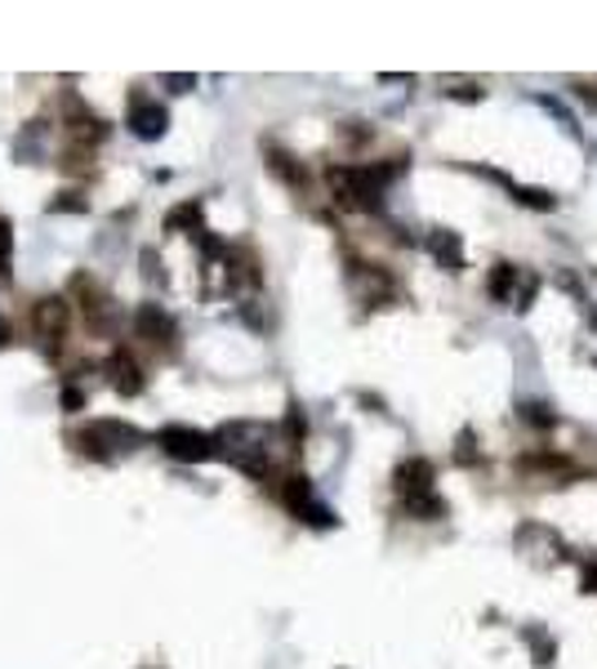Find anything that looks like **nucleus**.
<instances>
[{"instance_id":"16","label":"nucleus","mask_w":597,"mask_h":669,"mask_svg":"<svg viewBox=\"0 0 597 669\" xmlns=\"http://www.w3.org/2000/svg\"><path fill=\"white\" fill-rule=\"evenodd\" d=\"M10 251H14V233H10V223L0 219V264L10 259Z\"/></svg>"},{"instance_id":"12","label":"nucleus","mask_w":597,"mask_h":669,"mask_svg":"<svg viewBox=\"0 0 597 669\" xmlns=\"http://www.w3.org/2000/svg\"><path fill=\"white\" fill-rule=\"evenodd\" d=\"M139 330L148 334L152 344H157V334H161V344H170V340H174V321H170L157 304H143V308H139Z\"/></svg>"},{"instance_id":"9","label":"nucleus","mask_w":597,"mask_h":669,"mask_svg":"<svg viewBox=\"0 0 597 669\" xmlns=\"http://www.w3.org/2000/svg\"><path fill=\"white\" fill-rule=\"evenodd\" d=\"M107 380H111V389L121 393V397H139V393H143V375H139V367H135L126 353L107 358Z\"/></svg>"},{"instance_id":"15","label":"nucleus","mask_w":597,"mask_h":669,"mask_svg":"<svg viewBox=\"0 0 597 669\" xmlns=\"http://www.w3.org/2000/svg\"><path fill=\"white\" fill-rule=\"evenodd\" d=\"M522 420H531L535 428H553L557 424V415H548L544 406H522Z\"/></svg>"},{"instance_id":"19","label":"nucleus","mask_w":597,"mask_h":669,"mask_svg":"<svg viewBox=\"0 0 597 669\" xmlns=\"http://www.w3.org/2000/svg\"><path fill=\"white\" fill-rule=\"evenodd\" d=\"M286 428H290V437H303V415H299V406H290V420H286Z\"/></svg>"},{"instance_id":"18","label":"nucleus","mask_w":597,"mask_h":669,"mask_svg":"<svg viewBox=\"0 0 597 669\" xmlns=\"http://www.w3.org/2000/svg\"><path fill=\"white\" fill-rule=\"evenodd\" d=\"M166 85H170L174 94H183V89H192V85H196V76H166Z\"/></svg>"},{"instance_id":"14","label":"nucleus","mask_w":597,"mask_h":669,"mask_svg":"<svg viewBox=\"0 0 597 669\" xmlns=\"http://www.w3.org/2000/svg\"><path fill=\"white\" fill-rule=\"evenodd\" d=\"M513 197H518L522 205H535V210H553V197H548L544 188H513Z\"/></svg>"},{"instance_id":"20","label":"nucleus","mask_w":597,"mask_h":669,"mask_svg":"<svg viewBox=\"0 0 597 669\" xmlns=\"http://www.w3.org/2000/svg\"><path fill=\"white\" fill-rule=\"evenodd\" d=\"M579 98H584L588 107H597V85H579Z\"/></svg>"},{"instance_id":"3","label":"nucleus","mask_w":597,"mask_h":669,"mask_svg":"<svg viewBox=\"0 0 597 669\" xmlns=\"http://www.w3.org/2000/svg\"><path fill=\"white\" fill-rule=\"evenodd\" d=\"M397 496H402L406 513H415V518H424V522L446 518V500H441L437 487H433V465H428V460H406V465L397 469Z\"/></svg>"},{"instance_id":"6","label":"nucleus","mask_w":597,"mask_h":669,"mask_svg":"<svg viewBox=\"0 0 597 669\" xmlns=\"http://www.w3.org/2000/svg\"><path fill=\"white\" fill-rule=\"evenodd\" d=\"M535 290H540L535 273H522L513 264H495V273H491V299H500L509 308H531Z\"/></svg>"},{"instance_id":"5","label":"nucleus","mask_w":597,"mask_h":669,"mask_svg":"<svg viewBox=\"0 0 597 669\" xmlns=\"http://www.w3.org/2000/svg\"><path fill=\"white\" fill-rule=\"evenodd\" d=\"M157 446H161L170 460H183V465H201V460H210V456L218 452L210 433H196V428H188V424L161 428V433H157Z\"/></svg>"},{"instance_id":"22","label":"nucleus","mask_w":597,"mask_h":669,"mask_svg":"<svg viewBox=\"0 0 597 669\" xmlns=\"http://www.w3.org/2000/svg\"><path fill=\"white\" fill-rule=\"evenodd\" d=\"M0 340H6V321H0Z\"/></svg>"},{"instance_id":"1","label":"nucleus","mask_w":597,"mask_h":669,"mask_svg":"<svg viewBox=\"0 0 597 669\" xmlns=\"http://www.w3.org/2000/svg\"><path fill=\"white\" fill-rule=\"evenodd\" d=\"M268 437L273 428L268 424H255V420H232L214 433V446L236 465V469H246V474H264L268 469Z\"/></svg>"},{"instance_id":"4","label":"nucleus","mask_w":597,"mask_h":669,"mask_svg":"<svg viewBox=\"0 0 597 669\" xmlns=\"http://www.w3.org/2000/svg\"><path fill=\"white\" fill-rule=\"evenodd\" d=\"M76 442H81V452H89L98 460H121L143 442V433L135 424H121V420H94Z\"/></svg>"},{"instance_id":"11","label":"nucleus","mask_w":597,"mask_h":669,"mask_svg":"<svg viewBox=\"0 0 597 669\" xmlns=\"http://www.w3.org/2000/svg\"><path fill=\"white\" fill-rule=\"evenodd\" d=\"M428 251L437 255V264H441V268H450V273H459V268H463V242H459L455 233L437 229V233L428 237Z\"/></svg>"},{"instance_id":"13","label":"nucleus","mask_w":597,"mask_h":669,"mask_svg":"<svg viewBox=\"0 0 597 669\" xmlns=\"http://www.w3.org/2000/svg\"><path fill=\"white\" fill-rule=\"evenodd\" d=\"M63 326H67V304L63 299H41V308H36V330L45 334H63Z\"/></svg>"},{"instance_id":"2","label":"nucleus","mask_w":597,"mask_h":669,"mask_svg":"<svg viewBox=\"0 0 597 669\" xmlns=\"http://www.w3.org/2000/svg\"><path fill=\"white\" fill-rule=\"evenodd\" d=\"M393 174H397V166H388V170H380V166H343V170H330V188L339 192L343 205L375 210Z\"/></svg>"},{"instance_id":"8","label":"nucleus","mask_w":597,"mask_h":669,"mask_svg":"<svg viewBox=\"0 0 597 669\" xmlns=\"http://www.w3.org/2000/svg\"><path fill=\"white\" fill-rule=\"evenodd\" d=\"M286 505H290L303 522H312V527H330V522H334V513H330L326 505H317L308 478H290V482H286Z\"/></svg>"},{"instance_id":"10","label":"nucleus","mask_w":597,"mask_h":669,"mask_svg":"<svg viewBox=\"0 0 597 669\" xmlns=\"http://www.w3.org/2000/svg\"><path fill=\"white\" fill-rule=\"evenodd\" d=\"M166 126H170V117H166V107H157V103H139V107L130 112V130H135L139 139H161Z\"/></svg>"},{"instance_id":"21","label":"nucleus","mask_w":597,"mask_h":669,"mask_svg":"<svg viewBox=\"0 0 597 669\" xmlns=\"http://www.w3.org/2000/svg\"><path fill=\"white\" fill-rule=\"evenodd\" d=\"M63 406H67V411H76V406H81V393H76V389H67V393H63Z\"/></svg>"},{"instance_id":"17","label":"nucleus","mask_w":597,"mask_h":669,"mask_svg":"<svg viewBox=\"0 0 597 669\" xmlns=\"http://www.w3.org/2000/svg\"><path fill=\"white\" fill-rule=\"evenodd\" d=\"M579 590H584V594H597V558H593V563L584 567V581H579Z\"/></svg>"},{"instance_id":"7","label":"nucleus","mask_w":597,"mask_h":669,"mask_svg":"<svg viewBox=\"0 0 597 669\" xmlns=\"http://www.w3.org/2000/svg\"><path fill=\"white\" fill-rule=\"evenodd\" d=\"M518 553L531 558V563H540V567H553V563H562V558H566V544L548 527L526 522V527H518Z\"/></svg>"}]
</instances>
